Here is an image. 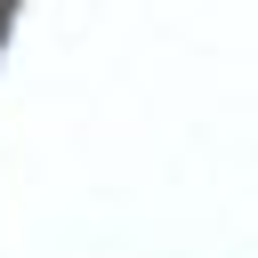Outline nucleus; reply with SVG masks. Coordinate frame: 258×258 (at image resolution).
Returning <instances> with one entry per match:
<instances>
[{"mask_svg": "<svg viewBox=\"0 0 258 258\" xmlns=\"http://www.w3.org/2000/svg\"><path fill=\"white\" fill-rule=\"evenodd\" d=\"M8 24H16V0H0V40H8Z\"/></svg>", "mask_w": 258, "mask_h": 258, "instance_id": "nucleus-1", "label": "nucleus"}]
</instances>
